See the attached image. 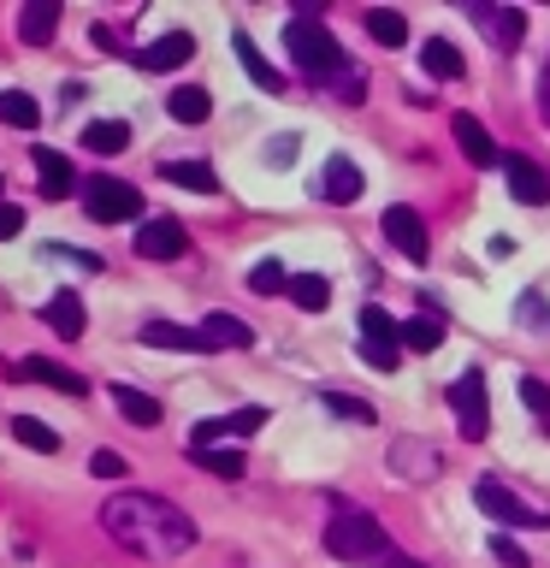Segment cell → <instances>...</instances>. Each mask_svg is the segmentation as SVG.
Instances as JSON below:
<instances>
[{
	"mask_svg": "<svg viewBox=\"0 0 550 568\" xmlns=\"http://www.w3.org/2000/svg\"><path fill=\"white\" fill-rule=\"evenodd\" d=\"M184 248H190L184 220H172V213H154V220H142V237H136V255H142V261H177Z\"/></svg>",
	"mask_w": 550,
	"mask_h": 568,
	"instance_id": "cell-9",
	"label": "cell"
},
{
	"mask_svg": "<svg viewBox=\"0 0 550 568\" xmlns=\"http://www.w3.org/2000/svg\"><path fill=\"white\" fill-rule=\"evenodd\" d=\"M190 456L202 462L207 474H220V479H243V468H248L243 450H225V444H207V450H190Z\"/></svg>",
	"mask_w": 550,
	"mask_h": 568,
	"instance_id": "cell-33",
	"label": "cell"
},
{
	"mask_svg": "<svg viewBox=\"0 0 550 568\" xmlns=\"http://www.w3.org/2000/svg\"><path fill=\"white\" fill-rule=\"evenodd\" d=\"M231 48H237V65L248 71V83H255V89H266V95H284V71H273V65H266V60H261V48L248 42L243 30L231 36Z\"/></svg>",
	"mask_w": 550,
	"mask_h": 568,
	"instance_id": "cell-20",
	"label": "cell"
},
{
	"mask_svg": "<svg viewBox=\"0 0 550 568\" xmlns=\"http://www.w3.org/2000/svg\"><path fill=\"white\" fill-rule=\"evenodd\" d=\"M326 550H332L337 562H355V568H373V562H385V568H420L415 557H403V550L385 539V527L373 521V515H355V509H344V515H332V521H326Z\"/></svg>",
	"mask_w": 550,
	"mask_h": 568,
	"instance_id": "cell-2",
	"label": "cell"
},
{
	"mask_svg": "<svg viewBox=\"0 0 550 568\" xmlns=\"http://www.w3.org/2000/svg\"><path fill=\"white\" fill-rule=\"evenodd\" d=\"M503 172H509V195H515L521 207H544V202H550V172L539 166V160L503 154Z\"/></svg>",
	"mask_w": 550,
	"mask_h": 568,
	"instance_id": "cell-11",
	"label": "cell"
},
{
	"mask_svg": "<svg viewBox=\"0 0 550 568\" xmlns=\"http://www.w3.org/2000/svg\"><path fill=\"white\" fill-rule=\"evenodd\" d=\"M319 408H332L337 420H355V426H373V420H379V408H373L367 397H344V390H319Z\"/></svg>",
	"mask_w": 550,
	"mask_h": 568,
	"instance_id": "cell-32",
	"label": "cell"
},
{
	"mask_svg": "<svg viewBox=\"0 0 550 568\" xmlns=\"http://www.w3.org/2000/svg\"><path fill=\"white\" fill-rule=\"evenodd\" d=\"M450 131H456L461 154H468L473 166H497V160H503V149H497V142H491V131H486V124H479L473 113H456V119H450Z\"/></svg>",
	"mask_w": 550,
	"mask_h": 568,
	"instance_id": "cell-17",
	"label": "cell"
},
{
	"mask_svg": "<svg viewBox=\"0 0 550 568\" xmlns=\"http://www.w3.org/2000/svg\"><path fill=\"white\" fill-rule=\"evenodd\" d=\"M361 166H355L349 154H332L326 160V172H319V195H326L332 207H349V202H361Z\"/></svg>",
	"mask_w": 550,
	"mask_h": 568,
	"instance_id": "cell-13",
	"label": "cell"
},
{
	"mask_svg": "<svg viewBox=\"0 0 550 568\" xmlns=\"http://www.w3.org/2000/svg\"><path fill=\"white\" fill-rule=\"evenodd\" d=\"M24 231V207L18 202H0V237H18Z\"/></svg>",
	"mask_w": 550,
	"mask_h": 568,
	"instance_id": "cell-42",
	"label": "cell"
},
{
	"mask_svg": "<svg viewBox=\"0 0 550 568\" xmlns=\"http://www.w3.org/2000/svg\"><path fill=\"white\" fill-rule=\"evenodd\" d=\"M12 438L24 444V450H35V456H53V450H60V433H53L48 420H35V415H18V420H12Z\"/></svg>",
	"mask_w": 550,
	"mask_h": 568,
	"instance_id": "cell-30",
	"label": "cell"
},
{
	"mask_svg": "<svg viewBox=\"0 0 550 568\" xmlns=\"http://www.w3.org/2000/svg\"><path fill=\"white\" fill-rule=\"evenodd\" d=\"M89 468H95L101 479H124V474H131V468H124V456H119V450H95V456H89Z\"/></svg>",
	"mask_w": 550,
	"mask_h": 568,
	"instance_id": "cell-40",
	"label": "cell"
},
{
	"mask_svg": "<svg viewBox=\"0 0 550 568\" xmlns=\"http://www.w3.org/2000/svg\"><path fill=\"white\" fill-rule=\"evenodd\" d=\"M12 379H35V385L60 390V397H83V390H89L83 373H71V367H60V362H48V355H24V362H12Z\"/></svg>",
	"mask_w": 550,
	"mask_h": 568,
	"instance_id": "cell-12",
	"label": "cell"
},
{
	"mask_svg": "<svg viewBox=\"0 0 550 568\" xmlns=\"http://www.w3.org/2000/svg\"><path fill=\"white\" fill-rule=\"evenodd\" d=\"M166 113L177 119V124H207V113H213V95L202 83H177L172 95H166Z\"/></svg>",
	"mask_w": 550,
	"mask_h": 568,
	"instance_id": "cell-23",
	"label": "cell"
},
{
	"mask_svg": "<svg viewBox=\"0 0 550 568\" xmlns=\"http://www.w3.org/2000/svg\"><path fill=\"white\" fill-rule=\"evenodd\" d=\"M420 65H426V78H438V83H456L461 71H468L461 48H456V42H444V36H432V42L420 48Z\"/></svg>",
	"mask_w": 550,
	"mask_h": 568,
	"instance_id": "cell-22",
	"label": "cell"
},
{
	"mask_svg": "<svg viewBox=\"0 0 550 568\" xmlns=\"http://www.w3.org/2000/svg\"><path fill=\"white\" fill-rule=\"evenodd\" d=\"M101 527L106 539L136 550V557L149 562H172L184 557V550L195 545V521L177 504H166V497H149V491H119L101 504Z\"/></svg>",
	"mask_w": 550,
	"mask_h": 568,
	"instance_id": "cell-1",
	"label": "cell"
},
{
	"mask_svg": "<svg viewBox=\"0 0 550 568\" xmlns=\"http://www.w3.org/2000/svg\"><path fill=\"white\" fill-rule=\"evenodd\" d=\"M521 403H527L532 415L544 420V433H550V385H544V379H532V373H527V379H521Z\"/></svg>",
	"mask_w": 550,
	"mask_h": 568,
	"instance_id": "cell-37",
	"label": "cell"
},
{
	"mask_svg": "<svg viewBox=\"0 0 550 568\" xmlns=\"http://www.w3.org/2000/svg\"><path fill=\"white\" fill-rule=\"evenodd\" d=\"M83 213L95 225H119V220H136L142 213V195L124 184V178H89L83 184Z\"/></svg>",
	"mask_w": 550,
	"mask_h": 568,
	"instance_id": "cell-6",
	"label": "cell"
},
{
	"mask_svg": "<svg viewBox=\"0 0 550 568\" xmlns=\"http://www.w3.org/2000/svg\"><path fill=\"white\" fill-rule=\"evenodd\" d=\"M397 344L420 349V355H432V349L444 344V320H432V314H420V320H403V326H397Z\"/></svg>",
	"mask_w": 550,
	"mask_h": 568,
	"instance_id": "cell-29",
	"label": "cell"
},
{
	"mask_svg": "<svg viewBox=\"0 0 550 568\" xmlns=\"http://www.w3.org/2000/svg\"><path fill=\"white\" fill-rule=\"evenodd\" d=\"M142 344H149V349H190V355H207L213 337L177 326V320H149V326H142Z\"/></svg>",
	"mask_w": 550,
	"mask_h": 568,
	"instance_id": "cell-16",
	"label": "cell"
},
{
	"mask_svg": "<svg viewBox=\"0 0 550 568\" xmlns=\"http://www.w3.org/2000/svg\"><path fill=\"white\" fill-rule=\"evenodd\" d=\"M284 296H291L302 314H319V308L332 302V284L319 278V273H296V278H291V291H284Z\"/></svg>",
	"mask_w": 550,
	"mask_h": 568,
	"instance_id": "cell-31",
	"label": "cell"
},
{
	"mask_svg": "<svg viewBox=\"0 0 550 568\" xmlns=\"http://www.w3.org/2000/svg\"><path fill=\"white\" fill-rule=\"evenodd\" d=\"M42 320L53 326V337H65V344H78V337H83V326H89V308L78 302V291H60V296H53L48 308H42Z\"/></svg>",
	"mask_w": 550,
	"mask_h": 568,
	"instance_id": "cell-18",
	"label": "cell"
},
{
	"mask_svg": "<svg viewBox=\"0 0 550 568\" xmlns=\"http://www.w3.org/2000/svg\"><path fill=\"white\" fill-rule=\"evenodd\" d=\"M539 113L550 119V60H544V78H539Z\"/></svg>",
	"mask_w": 550,
	"mask_h": 568,
	"instance_id": "cell-43",
	"label": "cell"
},
{
	"mask_svg": "<svg viewBox=\"0 0 550 568\" xmlns=\"http://www.w3.org/2000/svg\"><path fill=\"white\" fill-rule=\"evenodd\" d=\"M190 60H195V36H190V30L154 36L149 48H136V65H142V71H172V65H190Z\"/></svg>",
	"mask_w": 550,
	"mask_h": 568,
	"instance_id": "cell-15",
	"label": "cell"
},
{
	"mask_svg": "<svg viewBox=\"0 0 550 568\" xmlns=\"http://www.w3.org/2000/svg\"><path fill=\"white\" fill-rule=\"evenodd\" d=\"M248 291H255V296H278V291H291V278H284V266L273 255H266V261L248 266Z\"/></svg>",
	"mask_w": 550,
	"mask_h": 568,
	"instance_id": "cell-35",
	"label": "cell"
},
{
	"mask_svg": "<svg viewBox=\"0 0 550 568\" xmlns=\"http://www.w3.org/2000/svg\"><path fill=\"white\" fill-rule=\"evenodd\" d=\"M491 557L503 562V568H527V550L509 539V532H491Z\"/></svg>",
	"mask_w": 550,
	"mask_h": 568,
	"instance_id": "cell-39",
	"label": "cell"
},
{
	"mask_svg": "<svg viewBox=\"0 0 550 568\" xmlns=\"http://www.w3.org/2000/svg\"><path fill=\"white\" fill-rule=\"evenodd\" d=\"M53 30H60V0H30V7L18 12V36H24L30 48H48Z\"/></svg>",
	"mask_w": 550,
	"mask_h": 568,
	"instance_id": "cell-19",
	"label": "cell"
},
{
	"mask_svg": "<svg viewBox=\"0 0 550 568\" xmlns=\"http://www.w3.org/2000/svg\"><path fill=\"white\" fill-rule=\"evenodd\" d=\"M160 178H166V184H177V190H195V195H213V190H220V178H213L207 160H160Z\"/></svg>",
	"mask_w": 550,
	"mask_h": 568,
	"instance_id": "cell-21",
	"label": "cell"
},
{
	"mask_svg": "<svg viewBox=\"0 0 550 568\" xmlns=\"http://www.w3.org/2000/svg\"><path fill=\"white\" fill-rule=\"evenodd\" d=\"M83 142L95 154H124V149H131V124H124V119H95L83 131Z\"/></svg>",
	"mask_w": 550,
	"mask_h": 568,
	"instance_id": "cell-28",
	"label": "cell"
},
{
	"mask_svg": "<svg viewBox=\"0 0 550 568\" xmlns=\"http://www.w3.org/2000/svg\"><path fill=\"white\" fill-rule=\"evenodd\" d=\"M361 24H367V36H373L379 48H408V18H403V12H390V7H373V12L361 18Z\"/></svg>",
	"mask_w": 550,
	"mask_h": 568,
	"instance_id": "cell-26",
	"label": "cell"
},
{
	"mask_svg": "<svg viewBox=\"0 0 550 568\" xmlns=\"http://www.w3.org/2000/svg\"><path fill=\"white\" fill-rule=\"evenodd\" d=\"M355 349H361V362L379 367V373H397V362H403V344H397V337H355Z\"/></svg>",
	"mask_w": 550,
	"mask_h": 568,
	"instance_id": "cell-34",
	"label": "cell"
},
{
	"mask_svg": "<svg viewBox=\"0 0 550 568\" xmlns=\"http://www.w3.org/2000/svg\"><path fill=\"white\" fill-rule=\"evenodd\" d=\"M473 504L491 515V521H503V527H527V532H544L550 527V515L539 504H527V497H515L503 479H479L473 486Z\"/></svg>",
	"mask_w": 550,
	"mask_h": 568,
	"instance_id": "cell-4",
	"label": "cell"
},
{
	"mask_svg": "<svg viewBox=\"0 0 550 568\" xmlns=\"http://www.w3.org/2000/svg\"><path fill=\"white\" fill-rule=\"evenodd\" d=\"M284 48H291V60L308 83H337L349 71V53L337 48V36L319 18H291L284 24Z\"/></svg>",
	"mask_w": 550,
	"mask_h": 568,
	"instance_id": "cell-3",
	"label": "cell"
},
{
	"mask_svg": "<svg viewBox=\"0 0 550 568\" xmlns=\"http://www.w3.org/2000/svg\"><path fill=\"white\" fill-rule=\"evenodd\" d=\"M385 237H390V248H397V255H408V261H426V255H432V243H426V220H420V213L415 207H385Z\"/></svg>",
	"mask_w": 550,
	"mask_h": 568,
	"instance_id": "cell-10",
	"label": "cell"
},
{
	"mask_svg": "<svg viewBox=\"0 0 550 568\" xmlns=\"http://www.w3.org/2000/svg\"><path fill=\"white\" fill-rule=\"evenodd\" d=\"M207 337H213V349H255V326L248 320H237V314H207V326H202Z\"/></svg>",
	"mask_w": 550,
	"mask_h": 568,
	"instance_id": "cell-24",
	"label": "cell"
},
{
	"mask_svg": "<svg viewBox=\"0 0 550 568\" xmlns=\"http://www.w3.org/2000/svg\"><path fill=\"white\" fill-rule=\"evenodd\" d=\"M113 408L131 426H160V403L149 397V390H136V385H113Z\"/></svg>",
	"mask_w": 550,
	"mask_h": 568,
	"instance_id": "cell-25",
	"label": "cell"
},
{
	"mask_svg": "<svg viewBox=\"0 0 550 568\" xmlns=\"http://www.w3.org/2000/svg\"><path fill=\"white\" fill-rule=\"evenodd\" d=\"M515 320H521L527 332H539V337H550V302H544L539 291H527L521 302H515Z\"/></svg>",
	"mask_w": 550,
	"mask_h": 568,
	"instance_id": "cell-36",
	"label": "cell"
},
{
	"mask_svg": "<svg viewBox=\"0 0 550 568\" xmlns=\"http://www.w3.org/2000/svg\"><path fill=\"white\" fill-rule=\"evenodd\" d=\"M361 337H397V320H390L385 308H361V326H355Z\"/></svg>",
	"mask_w": 550,
	"mask_h": 568,
	"instance_id": "cell-38",
	"label": "cell"
},
{
	"mask_svg": "<svg viewBox=\"0 0 550 568\" xmlns=\"http://www.w3.org/2000/svg\"><path fill=\"white\" fill-rule=\"evenodd\" d=\"M385 462H390V474H397V479H438L444 474L438 444H426V438H397L385 450Z\"/></svg>",
	"mask_w": 550,
	"mask_h": 568,
	"instance_id": "cell-8",
	"label": "cell"
},
{
	"mask_svg": "<svg viewBox=\"0 0 550 568\" xmlns=\"http://www.w3.org/2000/svg\"><path fill=\"white\" fill-rule=\"evenodd\" d=\"M0 124H12V131H35V124H42V106H35L24 89H0Z\"/></svg>",
	"mask_w": 550,
	"mask_h": 568,
	"instance_id": "cell-27",
	"label": "cell"
},
{
	"mask_svg": "<svg viewBox=\"0 0 550 568\" xmlns=\"http://www.w3.org/2000/svg\"><path fill=\"white\" fill-rule=\"evenodd\" d=\"M291 160H296V136L284 131V136H273V149H266V166H278V172H284Z\"/></svg>",
	"mask_w": 550,
	"mask_h": 568,
	"instance_id": "cell-41",
	"label": "cell"
},
{
	"mask_svg": "<svg viewBox=\"0 0 550 568\" xmlns=\"http://www.w3.org/2000/svg\"><path fill=\"white\" fill-rule=\"evenodd\" d=\"M468 18L491 36V48H497V53L521 48V36H527V12H521V7H486V0H473Z\"/></svg>",
	"mask_w": 550,
	"mask_h": 568,
	"instance_id": "cell-7",
	"label": "cell"
},
{
	"mask_svg": "<svg viewBox=\"0 0 550 568\" xmlns=\"http://www.w3.org/2000/svg\"><path fill=\"white\" fill-rule=\"evenodd\" d=\"M450 408H456V426H461V438L479 444L491 433V397H486V373L468 367L461 379L450 385Z\"/></svg>",
	"mask_w": 550,
	"mask_h": 568,
	"instance_id": "cell-5",
	"label": "cell"
},
{
	"mask_svg": "<svg viewBox=\"0 0 550 568\" xmlns=\"http://www.w3.org/2000/svg\"><path fill=\"white\" fill-rule=\"evenodd\" d=\"M30 160H35V178H42V195H48V202H65V195L78 190V166H71L60 149H42V142H35Z\"/></svg>",
	"mask_w": 550,
	"mask_h": 568,
	"instance_id": "cell-14",
	"label": "cell"
}]
</instances>
